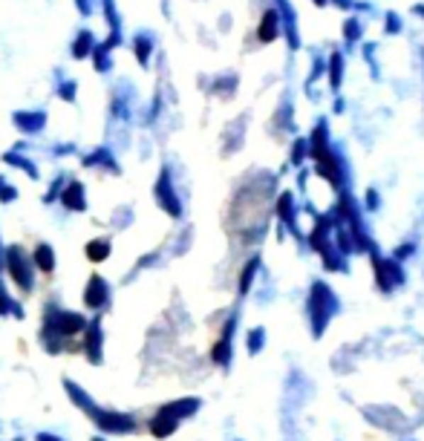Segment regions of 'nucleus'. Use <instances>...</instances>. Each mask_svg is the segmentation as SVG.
Masks as SVG:
<instances>
[{
    "mask_svg": "<svg viewBox=\"0 0 424 441\" xmlns=\"http://www.w3.org/2000/svg\"><path fill=\"white\" fill-rule=\"evenodd\" d=\"M87 329V318L72 308H64L61 303H47L44 308V326H40V346L50 355H61V352H81V343H69L75 335H84Z\"/></svg>",
    "mask_w": 424,
    "mask_h": 441,
    "instance_id": "1",
    "label": "nucleus"
},
{
    "mask_svg": "<svg viewBox=\"0 0 424 441\" xmlns=\"http://www.w3.org/2000/svg\"><path fill=\"white\" fill-rule=\"evenodd\" d=\"M4 269L9 272L12 283L18 286L21 294H32L35 289V266H32V257L23 251V245H9L4 248Z\"/></svg>",
    "mask_w": 424,
    "mask_h": 441,
    "instance_id": "2",
    "label": "nucleus"
},
{
    "mask_svg": "<svg viewBox=\"0 0 424 441\" xmlns=\"http://www.w3.org/2000/svg\"><path fill=\"white\" fill-rule=\"evenodd\" d=\"M93 424H96V430L101 435H133L142 427V421L133 413H127V410H107V407H101L96 413Z\"/></svg>",
    "mask_w": 424,
    "mask_h": 441,
    "instance_id": "3",
    "label": "nucleus"
},
{
    "mask_svg": "<svg viewBox=\"0 0 424 441\" xmlns=\"http://www.w3.org/2000/svg\"><path fill=\"white\" fill-rule=\"evenodd\" d=\"M81 352L87 364L101 367L104 364V318L93 315L87 320V329H84V340H81Z\"/></svg>",
    "mask_w": 424,
    "mask_h": 441,
    "instance_id": "4",
    "label": "nucleus"
},
{
    "mask_svg": "<svg viewBox=\"0 0 424 441\" xmlns=\"http://www.w3.org/2000/svg\"><path fill=\"white\" fill-rule=\"evenodd\" d=\"M84 306L90 308L93 315H101V312H107L110 308V303H113V286L107 283V277L104 274H90L87 277V286H84Z\"/></svg>",
    "mask_w": 424,
    "mask_h": 441,
    "instance_id": "5",
    "label": "nucleus"
},
{
    "mask_svg": "<svg viewBox=\"0 0 424 441\" xmlns=\"http://www.w3.org/2000/svg\"><path fill=\"white\" fill-rule=\"evenodd\" d=\"M61 384H64V392H67V398L72 401V407H75V410H81L87 418H96V413H99L101 407L96 404L93 395H90L87 389H84L78 381H72V378H64Z\"/></svg>",
    "mask_w": 424,
    "mask_h": 441,
    "instance_id": "6",
    "label": "nucleus"
},
{
    "mask_svg": "<svg viewBox=\"0 0 424 441\" xmlns=\"http://www.w3.org/2000/svg\"><path fill=\"white\" fill-rule=\"evenodd\" d=\"M179 424H182V421H179L171 410H167L164 404H162V407L153 413V418L147 421V430H150V435H153V438H171V435L177 432V427H179Z\"/></svg>",
    "mask_w": 424,
    "mask_h": 441,
    "instance_id": "7",
    "label": "nucleus"
},
{
    "mask_svg": "<svg viewBox=\"0 0 424 441\" xmlns=\"http://www.w3.org/2000/svg\"><path fill=\"white\" fill-rule=\"evenodd\" d=\"M32 266H35V272L50 277L55 272V248L50 242H38L32 251Z\"/></svg>",
    "mask_w": 424,
    "mask_h": 441,
    "instance_id": "8",
    "label": "nucleus"
},
{
    "mask_svg": "<svg viewBox=\"0 0 424 441\" xmlns=\"http://www.w3.org/2000/svg\"><path fill=\"white\" fill-rule=\"evenodd\" d=\"M234 326H237V320H228L225 329H223V337L217 340L214 349H211V358H214L220 367H225L231 361V335H234Z\"/></svg>",
    "mask_w": 424,
    "mask_h": 441,
    "instance_id": "9",
    "label": "nucleus"
},
{
    "mask_svg": "<svg viewBox=\"0 0 424 441\" xmlns=\"http://www.w3.org/2000/svg\"><path fill=\"white\" fill-rule=\"evenodd\" d=\"M15 318V320H23V306L9 294V289H6V283L0 280V318Z\"/></svg>",
    "mask_w": 424,
    "mask_h": 441,
    "instance_id": "10",
    "label": "nucleus"
},
{
    "mask_svg": "<svg viewBox=\"0 0 424 441\" xmlns=\"http://www.w3.org/2000/svg\"><path fill=\"white\" fill-rule=\"evenodd\" d=\"M167 410H171L179 421H185V418H191L199 407H202V401L199 398H177V401H171V404H164Z\"/></svg>",
    "mask_w": 424,
    "mask_h": 441,
    "instance_id": "11",
    "label": "nucleus"
},
{
    "mask_svg": "<svg viewBox=\"0 0 424 441\" xmlns=\"http://www.w3.org/2000/svg\"><path fill=\"white\" fill-rule=\"evenodd\" d=\"M110 240L107 237H99V240H90L87 242V248H84V254H87V259L90 262H104L107 257H110Z\"/></svg>",
    "mask_w": 424,
    "mask_h": 441,
    "instance_id": "12",
    "label": "nucleus"
},
{
    "mask_svg": "<svg viewBox=\"0 0 424 441\" xmlns=\"http://www.w3.org/2000/svg\"><path fill=\"white\" fill-rule=\"evenodd\" d=\"M64 205H67L69 211H84V208H87V199H84L81 182H72V185L64 191Z\"/></svg>",
    "mask_w": 424,
    "mask_h": 441,
    "instance_id": "13",
    "label": "nucleus"
},
{
    "mask_svg": "<svg viewBox=\"0 0 424 441\" xmlns=\"http://www.w3.org/2000/svg\"><path fill=\"white\" fill-rule=\"evenodd\" d=\"M35 441H67V438L58 432H35Z\"/></svg>",
    "mask_w": 424,
    "mask_h": 441,
    "instance_id": "14",
    "label": "nucleus"
},
{
    "mask_svg": "<svg viewBox=\"0 0 424 441\" xmlns=\"http://www.w3.org/2000/svg\"><path fill=\"white\" fill-rule=\"evenodd\" d=\"M0 199H4V202L15 199V191H12V188H0Z\"/></svg>",
    "mask_w": 424,
    "mask_h": 441,
    "instance_id": "15",
    "label": "nucleus"
},
{
    "mask_svg": "<svg viewBox=\"0 0 424 441\" xmlns=\"http://www.w3.org/2000/svg\"><path fill=\"white\" fill-rule=\"evenodd\" d=\"M0 272H4V242H0Z\"/></svg>",
    "mask_w": 424,
    "mask_h": 441,
    "instance_id": "16",
    "label": "nucleus"
},
{
    "mask_svg": "<svg viewBox=\"0 0 424 441\" xmlns=\"http://www.w3.org/2000/svg\"><path fill=\"white\" fill-rule=\"evenodd\" d=\"M90 441H107V438H104V435H93Z\"/></svg>",
    "mask_w": 424,
    "mask_h": 441,
    "instance_id": "17",
    "label": "nucleus"
},
{
    "mask_svg": "<svg viewBox=\"0 0 424 441\" xmlns=\"http://www.w3.org/2000/svg\"><path fill=\"white\" fill-rule=\"evenodd\" d=\"M12 441H26V438H23V435H18V438H12Z\"/></svg>",
    "mask_w": 424,
    "mask_h": 441,
    "instance_id": "18",
    "label": "nucleus"
}]
</instances>
